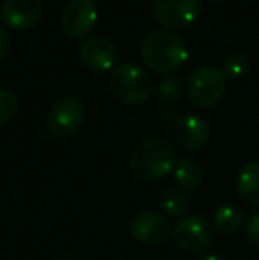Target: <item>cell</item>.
<instances>
[{
    "instance_id": "6da1fadb",
    "label": "cell",
    "mask_w": 259,
    "mask_h": 260,
    "mask_svg": "<svg viewBox=\"0 0 259 260\" xmlns=\"http://www.w3.org/2000/svg\"><path fill=\"white\" fill-rule=\"evenodd\" d=\"M140 57L156 73H172L188 60V48L178 34L165 28L149 30L140 41Z\"/></svg>"
},
{
    "instance_id": "7a4b0ae2",
    "label": "cell",
    "mask_w": 259,
    "mask_h": 260,
    "mask_svg": "<svg viewBox=\"0 0 259 260\" xmlns=\"http://www.w3.org/2000/svg\"><path fill=\"white\" fill-rule=\"evenodd\" d=\"M128 167L140 181H160L176 167V151L163 138H146L131 149Z\"/></svg>"
},
{
    "instance_id": "3957f363",
    "label": "cell",
    "mask_w": 259,
    "mask_h": 260,
    "mask_svg": "<svg viewBox=\"0 0 259 260\" xmlns=\"http://www.w3.org/2000/svg\"><path fill=\"white\" fill-rule=\"evenodd\" d=\"M153 80L146 69L133 62H123L112 69L110 90L121 103H144L153 92Z\"/></svg>"
},
{
    "instance_id": "277c9868",
    "label": "cell",
    "mask_w": 259,
    "mask_h": 260,
    "mask_svg": "<svg viewBox=\"0 0 259 260\" xmlns=\"http://www.w3.org/2000/svg\"><path fill=\"white\" fill-rule=\"evenodd\" d=\"M169 126V140L181 151H199L200 147L210 142L211 126L206 119L199 115H176L170 108Z\"/></svg>"
},
{
    "instance_id": "5b68a950",
    "label": "cell",
    "mask_w": 259,
    "mask_h": 260,
    "mask_svg": "<svg viewBox=\"0 0 259 260\" xmlns=\"http://www.w3.org/2000/svg\"><path fill=\"white\" fill-rule=\"evenodd\" d=\"M172 239L187 253H203L215 243L217 229L200 214L183 216L172 229Z\"/></svg>"
},
{
    "instance_id": "8992f818",
    "label": "cell",
    "mask_w": 259,
    "mask_h": 260,
    "mask_svg": "<svg viewBox=\"0 0 259 260\" xmlns=\"http://www.w3.org/2000/svg\"><path fill=\"white\" fill-rule=\"evenodd\" d=\"M188 96L199 108H210L222 100L225 92V76L220 68L200 66L188 78Z\"/></svg>"
},
{
    "instance_id": "52a82bcc",
    "label": "cell",
    "mask_w": 259,
    "mask_h": 260,
    "mask_svg": "<svg viewBox=\"0 0 259 260\" xmlns=\"http://www.w3.org/2000/svg\"><path fill=\"white\" fill-rule=\"evenodd\" d=\"M85 119V106L76 96H63L50 106L46 113V129L55 137L75 133Z\"/></svg>"
},
{
    "instance_id": "ba28073f",
    "label": "cell",
    "mask_w": 259,
    "mask_h": 260,
    "mask_svg": "<svg viewBox=\"0 0 259 260\" xmlns=\"http://www.w3.org/2000/svg\"><path fill=\"white\" fill-rule=\"evenodd\" d=\"M200 0H155L153 16L167 28H187L199 18Z\"/></svg>"
},
{
    "instance_id": "9c48e42d",
    "label": "cell",
    "mask_w": 259,
    "mask_h": 260,
    "mask_svg": "<svg viewBox=\"0 0 259 260\" xmlns=\"http://www.w3.org/2000/svg\"><path fill=\"white\" fill-rule=\"evenodd\" d=\"M98 9L94 0H68L61 13V25L69 38L80 39L94 28Z\"/></svg>"
},
{
    "instance_id": "30bf717a",
    "label": "cell",
    "mask_w": 259,
    "mask_h": 260,
    "mask_svg": "<svg viewBox=\"0 0 259 260\" xmlns=\"http://www.w3.org/2000/svg\"><path fill=\"white\" fill-rule=\"evenodd\" d=\"M170 232V223L163 212L144 211L131 221V236L144 246H156L163 243Z\"/></svg>"
},
{
    "instance_id": "8fae6325",
    "label": "cell",
    "mask_w": 259,
    "mask_h": 260,
    "mask_svg": "<svg viewBox=\"0 0 259 260\" xmlns=\"http://www.w3.org/2000/svg\"><path fill=\"white\" fill-rule=\"evenodd\" d=\"M80 62L91 71H107L118 62V48L105 38H89L78 48Z\"/></svg>"
},
{
    "instance_id": "7c38bea8",
    "label": "cell",
    "mask_w": 259,
    "mask_h": 260,
    "mask_svg": "<svg viewBox=\"0 0 259 260\" xmlns=\"http://www.w3.org/2000/svg\"><path fill=\"white\" fill-rule=\"evenodd\" d=\"M2 20L14 30H27L34 27L43 14V0H4Z\"/></svg>"
},
{
    "instance_id": "4fadbf2b",
    "label": "cell",
    "mask_w": 259,
    "mask_h": 260,
    "mask_svg": "<svg viewBox=\"0 0 259 260\" xmlns=\"http://www.w3.org/2000/svg\"><path fill=\"white\" fill-rule=\"evenodd\" d=\"M236 189L242 200L259 207V161L243 165L236 175Z\"/></svg>"
},
{
    "instance_id": "5bb4252c",
    "label": "cell",
    "mask_w": 259,
    "mask_h": 260,
    "mask_svg": "<svg viewBox=\"0 0 259 260\" xmlns=\"http://www.w3.org/2000/svg\"><path fill=\"white\" fill-rule=\"evenodd\" d=\"M174 177H176V182L183 189L194 191V189L200 186V182H203L204 170L197 159L190 156H185L181 159H178L176 167H174Z\"/></svg>"
},
{
    "instance_id": "9a60e30c",
    "label": "cell",
    "mask_w": 259,
    "mask_h": 260,
    "mask_svg": "<svg viewBox=\"0 0 259 260\" xmlns=\"http://www.w3.org/2000/svg\"><path fill=\"white\" fill-rule=\"evenodd\" d=\"M243 221H245V214L238 206L235 204H224V206L217 207L213 214V225L217 230L224 234H235L242 229Z\"/></svg>"
},
{
    "instance_id": "2e32d148",
    "label": "cell",
    "mask_w": 259,
    "mask_h": 260,
    "mask_svg": "<svg viewBox=\"0 0 259 260\" xmlns=\"http://www.w3.org/2000/svg\"><path fill=\"white\" fill-rule=\"evenodd\" d=\"M188 197L180 188H167L160 195V207L162 212L169 218H183L188 212Z\"/></svg>"
},
{
    "instance_id": "e0dca14e",
    "label": "cell",
    "mask_w": 259,
    "mask_h": 260,
    "mask_svg": "<svg viewBox=\"0 0 259 260\" xmlns=\"http://www.w3.org/2000/svg\"><path fill=\"white\" fill-rule=\"evenodd\" d=\"M220 69L225 78H240L249 69V58L240 52H233L222 60Z\"/></svg>"
},
{
    "instance_id": "ac0fdd59",
    "label": "cell",
    "mask_w": 259,
    "mask_h": 260,
    "mask_svg": "<svg viewBox=\"0 0 259 260\" xmlns=\"http://www.w3.org/2000/svg\"><path fill=\"white\" fill-rule=\"evenodd\" d=\"M160 96L165 103L176 105L183 100V87H181V80L176 76H167L165 80H162L158 87Z\"/></svg>"
},
{
    "instance_id": "d6986e66",
    "label": "cell",
    "mask_w": 259,
    "mask_h": 260,
    "mask_svg": "<svg viewBox=\"0 0 259 260\" xmlns=\"http://www.w3.org/2000/svg\"><path fill=\"white\" fill-rule=\"evenodd\" d=\"M18 112V98L13 90L0 89V124L13 120Z\"/></svg>"
},
{
    "instance_id": "ffe728a7",
    "label": "cell",
    "mask_w": 259,
    "mask_h": 260,
    "mask_svg": "<svg viewBox=\"0 0 259 260\" xmlns=\"http://www.w3.org/2000/svg\"><path fill=\"white\" fill-rule=\"evenodd\" d=\"M245 236H247V239L250 241V244H254L256 248H259V212H256V214L249 219Z\"/></svg>"
},
{
    "instance_id": "44dd1931",
    "label": "cell",
    "mask_w": 259,
    "mask_h": 260,
    "mask_svg": "<svg viewBox=\"0 0 259 260\" xmlns=\"http://www.w3.org/2000/svg\"><path fill=\"white\" fill-rule=\"evenodd\" d=\"M7 48H9V38H7V32L4 28V25L0 23V60L6 57Z\"/></svg>"
},
{
    "instance_id": "7402d4cb",
    "label": "cell",
    "mask_w": 259,
    "mask_h": 260,
    "mask_svg": "<svg viewBox=\"0 0 259 260\" xmlns=\"http://www.w3.org/2000/svg\"><path fill=\"white\" fill-rule=\"evenodd\" d=\"M197 260H224V258L218 257V255H203V257L197 258Z\"/></svg>"
},
{
    "instance_id": "603a6c76",
    "label": "cell",
    "mask_w": 259,
    "mask_h": 260,
    "mask_svg": "<svg viewBox=\"0 0 259 260\" xmlns=\"http://www.w3.org/2000/svg\"><path fill=\"white\" fill-rule=\"evenodd\" d=\"M53 260H75V258H71V257H59V258H53Z\"/></svg>"
}]
</instances>
